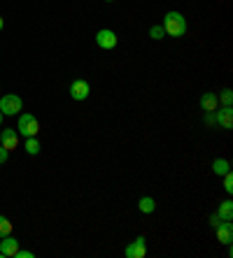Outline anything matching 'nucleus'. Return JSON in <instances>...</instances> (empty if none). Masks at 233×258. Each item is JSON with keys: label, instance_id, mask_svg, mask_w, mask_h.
<instances>
[{"label": "nucleus", "instance_id": "nucleus-1", "mask_svg": "<svg viewBox=\"0 0 233 258\" xmlns=\"http://www.w3.org/2000/svg\"><path fill=\"white\" fill-rule=\"evenodd\" d=\"M163 30L170 37H182L187 33V19L182 17V12H168L163 17Z\"/></svg>", "mask_w": 233, "mask_h": 258}, {"label": "nucleus", "instance_id": "nucleus-2", "mask_svg": "<svg viewBox=\"0 0 233 258\" xmlns=\"http://www.w3.org/2000/svg\"><path fill=\"white\" fill-rule=\"evenodd\" d=\"M24 109V100L14 93H7V96H0V112L3 116H14Z\"/></svg>", "mask_w": 233, "mask_h": 258}, {"label": "nucleus", "instance_id": "nucleus-3", "mask_svg": "<svg viewBox=\"0 0 233 258\" xmlns=\"http://www.w3.org/2000/svg\"><path fill=\"white\" fill-rule=\"evenodd\" d=\"M17 131L24 135V138H35L40 133V123L33 114H19V123H17Z\"/></svg>", "mask_w": 233, "mask_h": 258}, {"label": "nucleus", "instance_id": "nucleus-4", "mask_svg": "<svg viewBox=\"0 0 233 258\" xmlns=\"http://www.w3.org/2000/svg\"><path fill=\"white\" fill-rule=\"evenodd\" d=\"M89 93H91V86H89L86 79H72V84H70V98L72 100L82 102V100L89 98Z\"/></svg>", "mask_w": 233, "mask_h": 258}, {"label": "nucleus", "instance_id": "nucleus-5", "mask_svg": "<svg viewBox=\"0 0 233 258\" xmlns=\"http://www.w3.org/2000/svg\"><path fill=\"white\" fill-rule=\"evenodd\" d=\"M117 42H119V40H117V33H114V30L103 28V30H98L96 33V44L101 49H105V51H108V49H114L117 47Z\"/></svg>", "mask_w": 233, "mask_h": 258}, {"label": "nucleus", "instance_id": "nucleus-6", "mask_svg": "<svg viewBox=\"0 0 233 258\" xmlns=\"http://www.w3.org/2000/svg\"><path fill=\"white\" fill-rule=\"evenodd\" d=\"M145 253H147V240L143 235L135 237L131 244L126 246V258H145Z\"/></svg>", "mask_w": 233, "mask_h": 258}, {"label": "nucleus", "instance_id": "nucleus-7", "mask_svg": "<svg viewBox=\"0 0 233 258\" xmlns=\"http://www.w3.org/2000/svg\"><path fill=\"white\" fill-rule=\"evenodd\" d=\"M19 251V242L12 235L0 237V258H14V253Z\"/></svg>", "mask_w": 233, "mask_h": 258}, {"label": "nucleus", "instance_id": "nucleus-8", "mask_svg": "<svg viewBox=\"0 0 233 258\" xmlns=\"http://www.w3.org/2000/svg\"><path fill=\"white\" fill-rule=\"evenodd\" d=\"M0 144H3L7 151L17 149V144H19V131H14V128H5V131H0Z\"/></svg>", "mask_w": 233, "mask_h": 258}, {"label": "nucleus", "instance_id": "nucleus-9", "mask_svg": "<svg viewBox=\"0 0 233 258\" xmlns=\"http://www.w3.org/2000/svg\"><path fill=\"white\" fill-rule=\"evenodd\" d=\"M215 233H217L219 244H231V242H233V226H231V221L219 223V226L215 228Z\"/></svg>", "mask_w": 233, "mask_h": 258}, {"label": "nucleus", "instance_id": "nucleus-10", "mask_svg": "<svg viewBox=\"0 0 233 258\" xmlns=\"http://www.w3.org/2000/svg\"><path fill=\"white\" fill-rule=\"evenodd\" d=\"M215 121L219 123L221 128H226L228 131V128L233 126V109L231 107H221V109L217 107L215 109Z\"/></svg>", "mask_w": 233, "mask_h": 258}, {"label": "nucleus", "instance_id": "nucleus-11", "mask_svg": "<svg viewBox=\"0 0 233 258\" xmlns=\"http://www.w3.org/2000/svg\"><path fill=\"white\" fill-rule=\"evenodd\" d=\"M217 107H219L217 93H203V96H201V109H203V112H215Z\"/></svg>", "mask_w": 233, "mask_h": 258}, {"label": "nucleus", "instance_id": "nucleus-12", "mask_svg": "<svg viewBox=\"0 0 233 258\" xmlns=\"http://www.w3.org/2000/svg\"><path fill=\"white\" fill-rule=\"evenodd\" d=\"M217 216H219L221 221H231V219H233V203H231V200H224V203L219 205Z\"/></svg>", "mask_w": 233, "mask_h": 258}, {"label": "nucleus", "instance_id": "nucleus-13", "mask_svg": "<svg viewBox=\"0 0 233 258\" xmlns=\"http://www.w3.org/2000/svg\"><path fill=\"white\" fill-rule=\"evenodd\" d=\"M212 172H215L217 177H219V174L224 177L226 172H231V163H228L226 158H217V161L212 163Z\"/></svg>", "mask_w": 233, "mask_h": 258}, {"label": "nucleus", "instance_id": "nucleus-14", "mask_svg": "<svg viewBox=\"0 0 233 258\" xmlns=\"http://www.w3.org/2000/svg\"><path fill=\"white\" fill-rule=\"evenodd\" d=\"M137 207H140V212H143V214H152V212L156 210V203H154V198H150V196H145V198H140Z\"/></svg>", "mask_w": 233, "mask_h": 258}, {"label": "nucleus", "instance_id": "nucleus-15", "mask_svg": "<svg viewBox=\"0 0 233 258\" xmlns=\"http://www.w3.org/2000/svg\"><path fill=\"white\" fill-rule=\"evenodd\" d=\"M26 151H28L30 156H37V154H40V142H37L35 138H26Z\"/></svg>", "mask_w": 233, "mask_h": 258}, {"label": "nucleus", "instance_id": "nucleus-16", "mask_svg": "<svg viewBox=\"0 0 233 258\" xmlns=\"http://www.w3.org/2000/svg\"><path fill=\"white\" fill-rule=\"evenodd\" d=\"M217 100H219L224 107H231V102H233V91H231V89H224L219 96H217Z\"/></svg>", "mask_w": 233, "mask_h": 258}, {"label": "nucleus", "instance_id": "nucleus-17", "mask_svg": "<svg viewBox=\"0 0 233 258\" xmlns=\"http://www.w3.org/2000/svg\"><path fill=\"white\" fill-rule=\"evenodd\" d=\"M5 235H12V223L7 216L0 214V237H5Z\"/></svg>", "mask_w": 233, "mask_h": 258}, {"label": "nucleus", "instance_id": "nucleus-18", "mask_svg": "<svg viewBox=\"0 0 233 258\" xmlns=\"http://www.w3.org/2000/svg\"><path fill=\"white\" fill-rule=\"evenodd\" d=\"M163 35H166L163 26H152V28H150V37H152V40H163Z\"/></svg>", "mask_w": 233, "mask_h": 258}, {"label": "nucleus", "instance_id": "nucleus-19", "mask_svg": "<svg viewBox=\"0 0 233 258\" xmlns=\"http://www.w3.org/2000/svg\"><path fill=\"white\" fill-rule=\"evenodd\" d=\"M224 191H226V193H233V174H231V172L224 174Z\"/></svg>", "mask_w": 233, "mask_h": 258}, {"label": "nucleus", "instance_id": "nucleus-20", "mask_svg": "<svg viewBox=\"0 0 233 258\" xmlns=\"http://www.w3.org/2000/svg\"><path fill=\"white\" fill-rule=\"evenodd\" d=\"M7 158H10V151L0 144V165H3V163H7Z\"/></svg>", "mask_w": 233, "mask_h": 258}, {"label": "nucleus", "instance_id": "nucleus-21", "mask_svg": "<svg viewBox=\"0 0 233 258\" xmlns=\"http://www.w3.org/2000/svg\"><path fill=\"white\" fill-rule=\"evenodd\" d=\"M14 258H33V251H26V249H19V251L14 253Z\"/></svg>", "mask_w": 233, "mask_h": 258}, {"label": "nucleus", "instance_id": "nucleus-22", "mask_svg": "<svg viewBox=\"0 0 233 258\" xmlns=\"http://www.w3.org/2000/svg\"><path fill=\"white\" fill-rule=\"evenodd\" d=\"M210 221H212V226H215V228H217V226H219V221H221V219H219V216H217V214H212V219H210Z\"/></svg>", "mask_w": 233, "mask_h": 258}, {"label": "nucleus", "instance_id": "nucleus-23", "mask_svg": "<svg viewBox=\"0 0 233 258\" xmlns=\"http://www.w3.org/2000/svg\"><path fill=\"white\" fill-rule=\"evenodd\" d=\"M0 126H3V112H0Z\"/></svg>", "mask_w": 233, "mask_h": 258}, {"label": "nucleus", "instance_id": "nucleus-24", "mask_svg": "<svg viewBox=\"0 0 233 258\" xmlns=\"http://www.w3.org/2000/svg\"><path fill=\"white\" fill-rule=\"evenodd\" d=\"M0 30H3V17H0Z\"/></svg>", "mask_w": 233, "mask_h": 258}, {"label": "nucleus", "instance_id": "nucleus-25", "mask_svg": "<svg viewBox=\"0 0 233 258\" xmlns=\"http://www.w3.org/2000/svg\"><path fill=\"white\" fill-rule=\"evenodd\" d=\"M108 3H112V0H108Z\"/></svg>", "mask_w": 233, "mask_h": 258}]
</instances>
